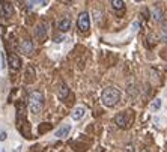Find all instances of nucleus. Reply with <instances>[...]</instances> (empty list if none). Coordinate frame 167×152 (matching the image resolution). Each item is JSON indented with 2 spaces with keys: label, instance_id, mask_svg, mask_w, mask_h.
I'll return each mask as SVG.
<instances>
[{
  "label": "nucleus",
  "instance_id": "nucleus-1",
  "mask_svg": "<svg viewBox=\"0 0 167 152\" xmlns=\"http://www.w3.org/2000/svg\"><path fill=\"white\" fill-rule=\"evenodd\" d=\"M101 101L105 107H115L120 101V92L116 87H105L101 93Z\"/></svg>",
  "mask_w": 167,
  "mask_h": 152
},
{
  "label": "nucleus",
  "instance_id": "nucleus-2",
  "mask_svg": "<svg viewBox=\"0 0 167 152\" xmlns=\"http://www.w3.org/2000/svg\"><path fill=\"white\" fill-rule=\"evenodd\" d=\"M44 107V95L39 91H32L29 93V109L33 114H38Z\"/></svg>",
  "mask_w": 167,
  "mask_h": 152
},
{
  "label": "nucleus",
  "instance_id": "nucleus-3",
  "mask_svg": "<svg viewBox=\"0 0 167 152\" xmlns=\"http://www.w3.org/2000/svg\"><path fill=\"white\" fill-rule=\"evenodd\" d=\"M133 119H134L133 112H122V113H118L115 116V123L119 128L125 130V128L129 127V123H133Z\"/></svg>",
  "mask_w": 167,
  "mask_h": 152
},
{
  "label": "nucleus",
  "instance_id": "nucleus-4",
  "mask_svg": "<svg viewBox=\"0 0 167 152\" xmlns=\"http://www.w3.org/2000/svg\"><path fill=\"white\" fill-rule=\"evenodd\" d=\"M77 27L80 29V32H87V30L90 29V17H89V12L83 11L80 15H78Z\"/></svg>",
  "mask_w": 167,
  "mask_h": 152
},
{
  "label": "nucleus",
  "instance_id": "nucleus-5",
  "mask_svg": "<svg viewBox=\"0 0 167 152\" xmlns=\"http://www.w3.org/2000/svg\"><path fill=\"white\" fill-rule=\"evenodd\" d=\"M0 14H2V17H5V18L12 17V14H14L12 3L8 2V0H2V3H0Z\"/></svg>",
  "mask_w": 167,
  "mask_h": 152
},
{
  "label": "nucleus",
  "instance_id": "nucleus-6",
  "mask_svg": "<svg viewBox=\"0 0 167 152\" xmlns=\"http://www.w3.org/2000/svg\"><path fill=\"white\" fill-rule=\"evenodd\" d=\"M20 50H21V53H24L26 56H32L33 51H35V45H33V42L30 39H24L20 44Z\"/></svg>",
  "mask_w": 167,
  "mask_h": 152
},
{
  "label": "nucleus",
  "instance_id": "nucleus-7",
  "mask_svg": "<svg viewBox=\"0 0 167 152\" xmlns=\"http://www.w3.org/2000/svg\"><path fill=\"white\" fill-rule=\"evenodd\" d=\"M8 63H9V68L12 71H18L21 68V59L17 54H9V57H8Z\"/></svg>",
  "mask_w": 167,
  "mask_h": 152
},
{
  "label": "nucleus",
  "instance_id": "nucleus-8",
  "mask_svg": "<svg viewBox=\"0 0 167 152\" xmlns=\"http://www.w3.org/2000/svg\"><path fill=\"white\" fill-rule=\"evenodd\" d=\"M35 36L38 39H45L47 38V26L45 24H39L36 26V29H35Z\"/></svg>",
  "mask_w": 167,
  "mask_h": 152
},
{
  "label": "nucleus",
  "instance_id": "nucleus-9",
  "mask_svg": "<svg viewBox=\"0 0 167 152\" xmlns=\"http://www.w3.org/2000/svg\"><path fill=\"white\" fill-rule=\"evenodd\" d=\"M152 18L157 21V23H161L164 20V12L160 6H154L152 8Z\"/></svg>",
  "mask_w": 167,
  "mask_h": 152
},
{
  "label": "nucleus",
  "instance_id": "nucleus-10",
  "mask_svg": "<svg viewBox=\"0 0 167 152\" xmlns=\"http://www.w3.org/2000/svg\"><path fill=\"white\" fill-rule=\"evenodd\" d=\"M69 95V89L65 83H60L59 84V89H57V96H59V100H65V98H68Z\"/></svg>",
  "mask_w": 167,
  "mask_h": 152
},
{
  "label": "nucleus",
  "instance_id": "nucleus-11",
  "mask_svg": "<svg viewBox=\"0 0 167 152\" xmlns=\"http://www.w3.org/2000/svg\"><path fill=\"white\" fill-rule=\"evenodd\" d=\"M111 8H113V9H115L118 14H124V11H125L124 0H111Z\"/></svg>",
  "mask_w": 167,
  "mask_h": 152
},
{
  "label": "nucleus",
  "instance_id": "nucleus-12",
  "mask_svg": "<svg viewBox=\"0 0 167 152\" xmlns=\"http://www.w3.org/2000/svg\"><path fill=\"white\" fill-rule=\"evenodd\" d=\"M84 113H86V109L80 105V107H75L71 116H72V119H74V121H80L83 116H84Z\"/></svg>",
  "mask_w": 167,
  "mask_h": 152
},
{
  "label": "nucleus",
  "instance_id": "nucleus-13",
  "mask_svg": "<svg viewBox=\"0 0 167 152\" xmlns=\"http://www.w3.org/2000/svg\"><path fill=\"white\" fill-rule=\"evenodd\" d=\"M57 27H59L60 32H68L69 29H71V21H69L68 18H63V20H60V21H59Z\"/></svg>",
  "mask_w": 167,
  "mask_h": 152
},
{
  "label": "nucleus",
  "instance_id": "nucleus-14",
  "mask_svg": "<svg viewBox=\"0 0 167 152\" xmlns=\"http://www.w3.org/2000/svg\"><path fill=\"white\" fill-rule=\"evenodd\" d=\"M69 131H71V125H63V127H60L56 131V137H66Z\"/></svg>",
  "mask_w": 167,
  "mask_h": 152
},
{
  "label": "nucleus",
  "instance_id": "nucleus-15",
  "mask_svg": "<svg viewBox=\"0 0 167 152\" xmlns=\"http://www.w3.org/2000/svg\"><path fill=\"white\" fill-rule=\"evenodd\" d=\"M33 78H35V69H33V66H29L26 69V80H27V82H32Z\"/></svg>",
  "mask_w": 167,
  "mask_h": 152
},
{
  "label": "nucleus",
  "instance_id": "nucleus-16",
  "mask_svg": "<svg viewBox=\"0 0 167 152\" xmlns=\"http://www.w3.org/2000/svg\"><path fill=\"white\" fill-rule=\"evenodd\" d=\"M160 107H161V100H160V98H157V100L152 102V109L158 110V109H160Z\"/></svg>",
  "mask_w": 167,
  "mask_h": 152
},
{
  "label": "nucleus",
  "instance_id": "nucleus-17",
  "mask_svg": "<svg viewBox=\"0 0 167 152\" xmlns=\"http://www.w3.org/2000/svg\"><path fill=\"white\" fill-rule=\"evenodd\" d=\"M44 2H45V0H30V2H29V8H33L35 5H42Z\"/></svg>",
  "mask_w": 167,
  "mask_h": 152
},
{
  "label": "nucleus",
  "instance_id": "nucleus-18",
  "mask_svg": "<svg viewBox=\"0 0 167 152\" xmlns=\"http://www.w3.org/2000/svg\"><path fill=\"white\" fill-rule=\"evenodd\" d=\"M161 41L167 44V29H163V30H161Z\"/></svg>",
  "mask_w": 167,
  "mask_h": 152
},
{
  "label": "nucleus",
  "instance_id": "nucleus-19",
  "mask_svg": "<svg viewBox=\"0 0 167 152\" xmlns=\"http://www.w3.org/2000/svg\"><path fill=\"white\" fill-rule=\"evenodd\" d=\"M128 95L136 96V87L134 86H128Z\"/></svg>",
  "mask_w": 167,
  "mask_h": 152
},
{
  "label": "nucleus",
  "instance_id": "nucleus-20",
  "mask_svg": "<svg viewBox=\"0 0 167 152\" xmlns=\"http://www.w3.org/2000/svg\"><path fill=\"white\" fill-rule=\"evenodd\" d=\"M42 125H44L42 128L39 127V132H44L45 130H50V128H51V125H50V123H42Z\"/></svg>",
  "mask_w": 167,
  "mask_h": 152
},
{
  "label": "nucleus",
  "instance_id": "nucleus-21",
  "mask_svg": "<svg viewBox=\"0 0 167 152\" xmlns=\"http://www.w3.org/2000/svg\"><path fill=\"white\" fill-rule=\"evenodd\" d=\"M5 140H6V132L0 131V142H5Z\"/></svg>",
  "mask_w": 167,
  "mask_h": 152
},
{
  "label": "nucleus",
  "instance_id": "nucleus-22",
  "mask_svg": "<svg viewBox=\"0 0 167 152\" xmlns=\"http://www.w3.org/2000/svg\"><path fill=\"white\" fill-rule=\"evenodd\" d=\"M125 152H134V145H128L127 149H125Z\"/></svg>",
  "mask_w": 167,
  "mask_h": 152
},
{
  "label": "nucleus",
  "instance_id": "nucleus-23",
  "mask_svg": "<svg viewBox=\"0 0 167 152\" xmlns=\"http://www.w3.org/2000/svg\"><path fill=\"white\" fill-rule=\"evenodd\" d=\"M133 29H134V32L138 30V23H134V24H133Z\"/></svg>",
  "mask_w": 167,
  "mask_h": 152
},
{
  "label": "nucleus",
  "instance_id": "nucleus-24",
  "mask_svg": "<svg viewBox=\"0 0 167 152\" xmlns=\"http://www.w3.org/2000/svg\"><path fill=\"white\" fill-rule=\"evenodd\" d=\"M5 66H6V65H5V56L2 54V68H5Z\"/></svg>",
  "mask_w": 167,
  "mask_h": 152
},
{
  "label": "nucleus",
  "instance_id": "nucleus-25",
  "mask_svg": "<svg viewBox=\"0 0 167 152\" xmlns=\"http://www.w3.org/2000/svg\"><path fill=\"white\" fill-rule=\"evenodd\" d=\"M140 152H148V151H146V149H142V151H140Z\"/></svg>",
  "mask_w": 167,
  "mask_h": 152
}]
</instances>
